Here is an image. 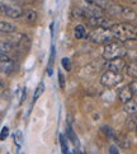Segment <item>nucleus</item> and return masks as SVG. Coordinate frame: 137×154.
<instances>
[{
	"label": "nucleus",
	"mask_w": 137,
	"mask_h": 154,
	"mask_svg": "<svg viewBox=\"0 0 137 154\" xmlns=\"http://www.w3.org/2000/svg\"><path fill=\"white\" fill-rule=\"evenodd\" d=\"M136 31H137V26H136Z\"/></svg>",
	"instance_id": "7c9ffc66"
},
{
	"label": "nucleus",
	"mask_w": 137,
	"mask_h": 154,
	"mask_svg": "<svg viewBox=\"0 0 137 154\" xmlns=\"http://www.w3.org/2000/svg\"><path fill=\"white\" fill-rule=\"evenodd\" d=\"M8 134H9V129L7 128V126H5V128H3V130H1V140H5V137L8 136Z\"/></svg>",
	"instance_id": "a878e982"
},
{
	"label": "nucleus",
	"mask_w": 137,
	"mask_h": 154,
	"mask_svg": "<svg viewBox=\"0 0 137 154\" xmlns=\"http://www.w3.org/2000/svg\"><path fill=\"white\" fill-rule=\"evenodd\" d=\"M60 143H61V148H62V153L66 154L69 152V148L66 144V140H65V136L64 135H60Z\"/></svg>",
	"instance_id": "5701e85b"
},
{
	"label": "nucleus",
	"mask_w": 137,
	"mask_h": 154,
	"mask_svg": "<svg viewBox=\"0 0 137 154\" xmlns=\"http://www.w3.org/2000/svg\"><path fill=\"white\" fill-rule=\"evenodd\" d=\"M71 18L73 19H85L84 8H74L71 12Z\"/></svg>",
	"instance_id": "dca6fc26"
},
{
	"label": "nucleus",
	"mask_w": 137,
	"mask_h": 154,
	"mask_svg": "<svg viewBox=\"0 0 137 154\" xmlns=\"http://www.w3.org/2000/svg\"><path fill=\"white\" fill-rule=\"evenodd\" d=\"M123 109L127 113H131V115H133L137 112V100H130L127 103H124V106H123Z\"/></svg>",
	"instance_id": "f8f14e48"
},
{
	"label": "nucleus",
	"mask_w": 137,
	"mask_h": 154,
	"mask_svg": "<svg viewBox=\"0 0 137 154\" xmlns=\"http://www.w3.org/2000/svg\"><path fill=\"white\" fill-rule=\"evenodd\" d=\"M67 137L74 143V144H76V141H78V140H76V136H75V134H74L73 129H71V126H69V128H67Z\"/></svg>",
	"instance_id": "b1692460"
},
{
	"label": "nucleus",
	"mask_w": 137,
	"mask_h": 154,
	"mask_svg": "<svg viewBox=\"0 0 137 154\" xmlns=\"http://www.w3.org/2000/svg\"><path fill=\"white\" fill-rule=\"evenodd\" d=\"M43 92H45V84H43L42 82H41V83L38 84V87H37L36 92H34V96H33V101H37L38 98L41 97V94H42Z\"/></svg>",
	"instance_id": "6ab92c4d"
},
{
	"label": "nucleus",
	"mask_w": 137,
	"mask_h": 154,
	"mask_svg": "<svg viewBox=\"0 0 137 154\" xmlns=\"http://www.w3.org/2000/svg\"><path fill=\"white\" fill-rule=\"evenodd\" d=\"M14 70V61L13 60H5V61H1V71L5 74H10Z\"/></svg>",
	"instance_id": "ddd939ff"
},
{
	"label": "nucleus",
	"mask_w": 137,
	"mask_h": 154,
	"mask_svg": "<svg viewBox=\"0 0 137 154\" xmlns=\"http://www.w3.org/2000/svg\"><path fill=\"white\" fill-rule=\"evenodd\" d=\"M0 31H1V33H13L17 31V27L7 20H1L0 22Z\"/></svg>",
	"instance_id": "9b49d317"
},
{
	"label": "nucleus",
	"mask_w": 137,
	"mask_h": 154,
	"mask_svg": "<svg viewBox=\"0 0 137 154\" xmlns=\"http://www.w3.org/2000/svg\"><path fill=\"white\" fill-rule=\"evenodd\" d=\"M111 31L113 33V37L121 42L137 40V31L136 27L130 23H118L113 24L111 27Z\"/></svg>",
	"instance_id": "f257e3e1"
},
{
	"label": "nucleus",
	"mask_w": 137,
	"mask_h": 154,
	"mask_svg": "<svg viewBox=\"0 0 137 154\" xmlns=\"http://www.w3.org/2000/svg\"><path fill=\"white\" fill-rule=\"evenodd\" d=\"M113 33L111 28H95L93 29L90 33H89V40L94 43H104V45H107V43L112 42L113 40Z\"/></svg>",
	"instance_id": "7ed1b4c3"
},
{
	"label": "nucleus",
	"mask_w": 137,
	"mask_h": 154,
	"mask_svg": "<svg viewBox=\"0 0 137 154\" xmlns=\"http://www.w3.org/2000/svg\"><path fill=\"white\" fill-rule=\"evenodd\" d=\"M15 137H18V141H19V143L23 141V139H22V133H20V131H17V133H15Z\"/></svg>",
	"instance_id": "c85d7f7f"
},
{
	"label": "nucleus",
	"mask_w": 137,
	"mask_h": 154,
	"mask_svg": "<svg viewBox=\"0 0 137 154\" xmlns=\"http://www.w3.org/2000/svg\"><path fill=\"white\" fill-rule=\"evenodd\" d=\"M102 130H103L104 135L108 136V137H114V136H116V134H114L113 129H112V128H109V126H103Z\"/></svg>",
	"instance_id": "412c9836"
},
{
	"label": "nucleus",
	"mask_w": 137,
	"mask_h": 154,
	"mask_svg": "<svg viewBox=\"0 0 137 154\" xmlns=\"http://www.w3.org/2000/svg\"><path fill=\"white\" fill-rule=\"evenodd\" d=\"M25 19L28 20V22H31V23H33V22H36V19H37V13L34 12V10H32V9L27 10V13H25Z\"/></svg>",
	"instance_id": "aec40b11"
},
{
	"label": "nucleus",
	"mask_w": 137,
	"mask_h": 154,
	"mask_svg": "<svg viewBox=\"0 0 137 154\" xmlns=\"http://www.w3.org/2000/svg\"><path fill=\"white\" fill-rule=\"evenodd\" d=\"M114 140L117 141V144H118L119 146L124 148V149L130 148V140H128L126 136H123V135H116V136H114Z\"/></svg>",
	"instance_id": "2eb2a0df"
},
{
	"label": "nucleus",
	"mask_w": 137,
	"mask_h": 154,
	"mask_svg": "<svg viewBox=\"0 0 137 154\" xmlns=\"http://www.w3.org/2000/svg\"><path fill=\"white\" fill-rule=\"evenodd\" d=\"M74 35L75 37L78 38V40H80V38H88L89 37V35H86V29H85V27L84 26H76L75 27V31H74Z\"/></svg>",
	"instance_id": "4468645a"
},
{
	"label": "nucleus",
	"mask_w": 137,
	"mask_h": 154,
	"mask_svg": "<svg viewBox=\"0 0 137 154\" xmlns=\"http://www.w3.org/2000/svg\"><path fill=\"white\" fill-rule=\"evenodd\" d=\"M121 17H122L126 22H132L137 18V13L135 12V10L130 9V8H123L122 13H121Z\"/></svg>",
	"instance_id": "1a4fd4ad"
},
{
	"label": "nucleus",
	"mask_w": 137,
	"mask_h": 154,
	"mask_svg": "<svg viewBox=\"0 0 137 154\" xmlns=\"http://www.w3.org/2000/svg\"><path fill=\"white\" fill-rule=\"evenodd\" d=\"M136 130H137V129H136Z\"/></svg>",
	"instance_id": "2f4dec72"
},
{
	"label": "nucleus",
	"mask_w": 137,
	"mask_h": 154,
	"mask_svg": "<svg viewBox=\"0 0 137 154\" xmlns=\"http://www.w3.org/2000/svg\"><path fill=\"white\" fill-rule=\"evenodd\" d=\"M127 54H128V50L123 45V42H121V41L109 42L107 43L103 50V57L106 60H112L117 57H124Z\"/></svg>",
	"instance_id": "f03ea898"
},
{
	"label": "nucleus",
	"mask_w": 137,
	"mask_h": 154,
	"mask_svg": "<svg viewBox=\"0 0 137 154\" xmlns=\"http://www.w3.org/2000/svg\"><path fill=\"white\" fill-rule=\"evenodd\" d=\"M51 33H52V35H53V23H52V24H51Z\"/></svg>",
	"instance_id": "c756f323"
},
{
	"label": "nucleus",
	"mask_w": 137,
	"mask_h": 154,
	"mask_svg": "<svg viewBox=\"0 0 137 154\" xmlns=\"http://www.w3.org/2000/svg\"><path fill=\"white\" fill-rule=\"evenodd\" d=\"M89 20V24L91 27H94V28H111V27L113 24H111V22H109V19L104 18L103 15H100V17H94V18H90L88 19Z\"/></svg>",
	"instance_id": "423d86ee"
},
{
	"label": "nucleus",
	"mask_w": 137,
	"mask_h": 154,
	"mask_svg": "<svg viewBox=\"0 0 137 154\" xmlns=\"http://www.w3.org/2000/svg\"><path fill=\"white\" fill-rule=\"evenodd\" d=\"M126 126L130 131H133L137 129V116H131L127 119V122H126Z\"/></svg>",
	"instance_id": "f3484780"
},
{
	"label": "nucleus",
	"mask_w": 137,
	"mask_h": 154,
	"mask_svg": "<svg viewBox=\"0 0 137 154\" xmlns=\"http://www.w3.org/2000/svg\"><path fill=\"white\" fill-rule=\"evenodd\" d=\"M61 64H62V66H64L65 70H67V71L71 70V61H70L69 57H64V59L61 60Z\"/></svg>",
	"instance_id": "4be33fe9"
},
{
	"label": "nucleus",
	"mask_w": 137,
	"mask_h": 154,
	"mask_svg": "<svg viewBox=\"0 0 137 154\" xmlns=\"http://www.w3.org/2000/svg\"><path fill=\"white\" fill-rule=\"evenodd\" d=\"M58 83H60V87L64 89L65 88V76H64V74L61 73V71L58 73Z\"/></svg>",
	"instance_id": "393cba45"
},
{
	"label": "nucleus",
	"mask_w": 137,
	"mask_h": 154,
	"mask_svg": "<svg viewBox=\"0 0 137 154\" xmlns=\"http://www.w3.org/2000/svg\"><path fill=\"white\" fill-rule=\"evenodd\" d=\"M124 70L127 73V75H130L131 78L137 79V60H132L130 64L126 65Z\"/></svg>",
	"instance_id": "9d476101"
},
{
	"label": "nucleus",
	"mask_w": 137,
	"mask_h": 154,
	"mask_svg": "<svg viewBox=\"0 0 137 154\" xmlns=\"http://www.w3.org/2000/svg\"><path fill=\"white\" fill-rule=\"evenodd\" d=\"M122 80H123V76H122L121 73L112 71V70H107L106 73L102 75L100 84L103 87H106V88H114L116 85H118Z\"/></svg>",
	"instance_id": "20e7f679"
},
{
	"label": "nucleus",
	"mask_w": 137,
	"mask_h": 154,
	"mask_svg": "<svg viewBox=\"0 0 137 154\" xmlns=\"http://www.w3.org/2000/svg\"><path fill=\"white\" fill-rule=\"evenodd\" d=\"M132 97H133V92L131 89L130 85L123 87L122 89H119V92H118V98L123 104L127 103L130 100H132Z\"/></svg>",
	"instance_id": "0eeeda50"
},
{
	"label": "nucleus",
	"mask_w": 137,
	"mask_h": 154,
	"mask_svg": "<svg viewBox=\"0 0 137 154\" xmlns=\"http://www.w3.org/2000/svg\"><path fill=\"white\" fill-rule=\"evenodd\" d=\"M130 87H131V89H132L133 94H136V96H137V80H133L132 83L130 84Z\"/></svg>",
	"instance_id": "bb28decb"
},
{
	"label": "nucleus",
	"mask_w": 137,
	"mask_h": 154,
	"mask_svg": "<svg viewBox=\"0 0 137 154\" xmlns=\"http://www.w3.org/2000/svg\"><path fill=\"white\" fill-rule=\"evenodd\" d=\"M109 153H112V154H117V153H119V152H118V149H117V146L111 145V148H109Z\"/></svg>",
	"instance_id": "cd10ccee"
},
{
	"label": "nucleus",
	"mask_w": 137,
	"mask_h": 154,
	"mask_svg": "<svg viewBox=\"0 0 137 154\" xmlns=\"http://www.w3.org/2000/svg\"><path fill=\"white\" fill-rule=\"evenodd\" d=\"M126 61L123 57H117V59H112V60H107L106 64V69L107 70H112V71H117L121 73L124 68H126Z\"/></svg>",
	"instance_id": "39448f33"
},
{
	"label": "nucleus",
	"mask_w": 137,
	"mask_h": 154,
	"mask_svg": "<svg viewBox=\"0 0 137 154\" xmlns=\"http://www.w3.org/2000/svg\"><path fill=\"white\" fill-rule=\"evenodd\" d=\"M1 8L4 9L3 12L10 18H19L20 15L23 14V10H22L19 7H5V5L3 4Z\"/></svg>",
	"instance_id": "6e6552de"
},
{
	"label": "nucleus",
	"mask_w": 137,
	"mask_h": 154,
	"mask_svg": "<svg viewBox=\"0 0 137 154\" xmlns=\"http://www.w3.org/2000/svg\"><path fill=\"white\" fill-rule=\"evenodd\" d=\"M0 48H1V54H7V52L13 50V45H12V42L10 41L3 40L1 43H0Z\"/></svg>",
	"instance_id": "a211bd4d"
}]
</instances>
